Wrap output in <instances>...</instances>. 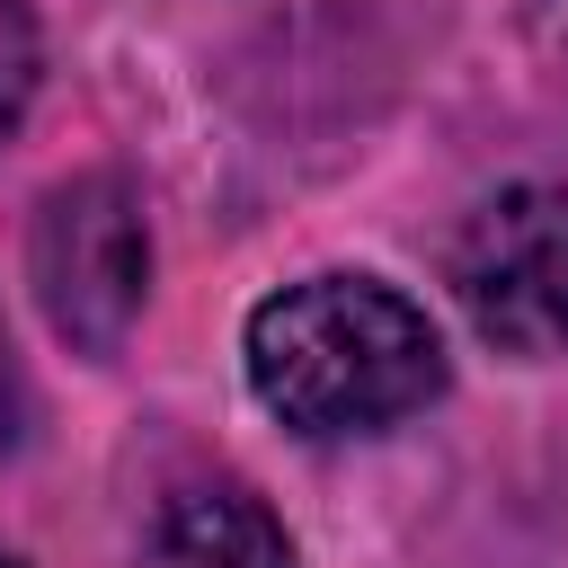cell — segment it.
<instances>
[{"instance_id": "1", "label": "cell", "mask_w": 568, "mask_h": 568, "mask_svg": "<svg viewBox=\"0 0 568 568\" xmlns=\"http://www.w3.org/2000/svg\"><path fill=\"white\" fill-rule=\"evenodd\" d=\"M248 390L311 444L382 435L444 390L435 320L382 275H302L248 311Z\"/></svg>"}, {"instance_id": "2", "label": "cell", "mask_w": 568, "mask_h": 568, "mask_svg": "<svg viewBox=\"0 0 568 568\" xmlns=\"http://www.w3.org/2000/svg\"><path fill=\"white\" fill-rule=\"evenodd\" d=\"M27 284L62 346L115 355L151 302V222L115 169L62 178L27 222Z\"/></svg>"}, {"instance_id": "3", "label": "cell", "mask_w": 568, "mask_h": 568, "mask_svg": "<svg viewBox=\"0 0 568 568\" xmlns=\"http://www.w3.org/2000/svg\"><path fill=\"white\" fill-rule=\"evenodd\" d=\"M453 302L506 355H568V195L497 186L453 231Z\"/></svg>"}, {"instance_id": "4", "label": "cell", "mask_w": 568, "mask_h": 568, "mask_svg": "<svg viewBox=\"0 0 568 568\" xmlns=\"http://www.w3.org/2000/svg\"><path fill=\"white\" fill-rule=\"evenodd\" d=\"M151 568H293V532L240 479H195L151 515Z\"/></svg>"}, {"instance_id": "5", "label": "cell", "mask_w": 568, "mask_h": 568, "mask_svg": "<svg viewBox=\"0 0 568 568\" xmlns=\"http://www.w3.org/2000/svg\"><path fill=\"white\" fill-rule=\"evenodd\" d=\"M36 71H44V36H36V9H27V0H0V142L27 124Z\"/></svg>"}, {"instance_id": "6", "label": "cell", "mask_w": 568, "mask_h": 568, "mask_svg": "<svg viewBox=\"0 0 568 568\" xmlns=\"http://www.w3.org/2000/svg\"><path fill=\"white\" fill-rule=\"evenodd\" d=\"M27 444V373H18V346H9V320H0V462Z\"/></svg>"}, {"instance_id": "7", "label": "cell", "mask_w": 568, "mask_h": 568, "mask_svg": "<svg viewBox=\"0 0 568 568\" xmlns=\"http://www.w3.org/2000/svg\"><path fill=\"white\" fill-rule=\"evenodd\" d=\"M0 568H18V559H9V550H0Z\"/></svg>"}]
</instances>
